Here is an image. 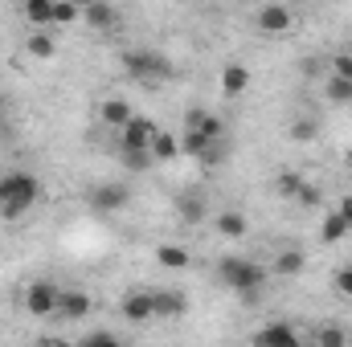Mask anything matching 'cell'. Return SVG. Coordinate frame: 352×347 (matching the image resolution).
<instances>
[{
  "mask_svg": "<svg viewBox=\"0 0 352 347\" xmlns=\"http://www.w3.org/2000/svg\"><path fill=\"white\" fill-rule=\"evenodd\" d=\"M217 282L221 286H230L242 302H258L263 298V286H266V270L258 265V261L250 258H238V254H230V258L217 261Z\"/></svg>",
  "mask_w": 352,
  "mask_h": 347,
  "instance_id": "1",
  "label": "cell"
},
{
  "mask_svg": "<svg viewBox=\"0 0 352 347\" xmlns=\"http://www.w3.org/2000/svg\"><path fill=\"white\" fill-rule=\"evenodd\" d=\"M41 200V180L33 172H8L0 176V217L16 221Z\"/></svg>",
  "mask_w": 352,
  "mask_h": 347,
  "instance_id": "2",
  "label": "cell"
},
{
  "mask_svg": "<svg viewBox=\"0 0 352 347\" xmlns=\"http://www.w3.org/2000/svg\"><path fill=\"white\" fill-rule=\"evenodd\" d=\"M123 66H127V74L135 78V82H144V86H164V82H173V62L164 58V53H156V49H127L123 53Z\"/></svg>",
  "mask_w": 352,
  "mask_h": 347,
  "instance_id": "3",
  "label": "cell"
},
{
  "mask_svg": "<svg viewBox=\"0 0 352 347\" xmlns=\"http://www.w3.org/2000/svg\"><path fill=\"white\" fill-rule=\"evenodd\" d=\"M58 302H62V290L54 286V282H29L25 286V311L33 315V319H50V315H58Z\"/></svg>",
  "mask_w": 352,
  "mask_h": 347,
  "instance_id": "4",
  "label": "cell"
},
{
  "mask_svg": "<svg viewBox=\"0 0 352 347\" xmlns=\"http://www.w3.org/2000/svg\"><path fill=\"white\" fill-rule=\"evenodd\" d=\"M156 119H148V115H131V123L119 131V139H123V152H152V139H156Z\"/></svg>",
  "mask_w": 352,
  "mask_h": 347,
  "instance_id": "5",
  "label": "cell"
},
{
  "mask_svg": "<svg viewBox=\"0 0 352 347\" xmlns=\"http://www.w3.org/2000/svg\"><path fill=\"white\" fill-rule=\"evenodd\" d=\"M254 25L263 29L266 37H287L291 25H295V12H291L287 4H263V8L254 12Z\"/></svg>",
  "mask_w": 352,
  "mask_h": 347,
  "instance_id": "6",
  "label": "cell"
},
{
  "mask_svg": "<svg viewBox=\"0 0 352 347\" xmlns=\"http://www.w3.org/2000/svg\"><path fill=\"white\" fill-rule=\"evenodd\" d=\"M131 200V188L127 184H94L90 188V204L98 208V213H115V208H123Z\"/></svg>",
  "mask_w": 352,
  "mask_h": 347,
  "instance_id": "7",
  "label": "cell"
},
{
  "mask_svg": "<svg viewBox=\"0 0 352 347\" xmlns=\"http://www.w3.org/2000/svg\"><path fill=\"white\" fill-rule=\"evenodd\" d=\"M123 319H127V323H152V319H156L152 290H127V294H123Z\"/></svg>",
  "mask_w": 352,
  "mask_h": 347,
  "instance_id": "8",
  "label": "cell"
},
{
  "mask_svg": "<svg viewBox=\"0 0 352 347\" xmlns=\"http://www.w3.org/2000/svg\"><path fill=\"white\" fill-rule=\"evenodd\" d=\"M254 347H303V339L295 335L291 323H266L254 335Z\"/></svg>",
  "mask_w": 352,
  "mask_h": 347,
  "instance_id": "9",
  "label": "cell"
},
{
  "mask_svg": "<svg viewBox=\"0 0 352 347\" xmlns=\"http://www.w3.org/2000/svg\"><path fill=\"white\" fill-rule=\"evenodd\" d=\"M152 302H156V319H180L188 311V298L180 290H168V286L152 290Z\"/></svg>",
  "mask_w": 352,
  "mask_h": 347,
  "instance_id": "10",
  "label": "cell"
},
{
  "mask_svg": "<svg viewBox=\"0 0 352 347\" xmlns=\"http://www.w3.org/2000/svg\"><path fill=\"white\" fill-rule=\"evenodd\" d=\"M246 90H250V66L230 62V66L221 70V94H226V98H238V94H246Z\"/></svg>",
  "mask_w": 352,
  "mask_h": 347,
  "instance_id": "11",
  "label": "cell"
},
{
  "mask_svg": "<svg viewBox=\"0 0 352 347\" xmlns=\"http://www.w3.org/2000/svg\"><path fill=\"white\" fill-rule=\"evenodd\" d=\"M58 315H62V319H70V323L87 319V315H90V294H87V290H62Z\"/></svg>",
  "mask_w": 352,
  "mask_h": 347,
  "instance_id": "12",
  "label": "cell"
},
{
  "mask_svg": "<svg viewBox=\"0 0 352 347\" xmlns=\"http://www.w3.org/2000/svg\"><path fill=\"white\" fill-rule=\"evenodd\" d=\"M82 21H87L94 33H111L119 25V12L111 4H82Z\"/></svg>",
  "mask_w": 352,
  "mask_h": 347,
  "instance_id": "13",
  "label": "cell"
},
{
  "mask_svg": "<svg viewBox=\"0 0 352 347\" xmlns=\"http://www.w3.org/2000/svg\"><path fill=\"white\" fill-rule=\"evenodd\" d=\"M21 12H25V21H29L37 33H50V29H54V0H29Z\"/></svg>",
  "mask_w": 352,
  "mask_h": 347,
  "instance_id": "14",
  "label": "cell"
},
{
  "mask_svg": "<svg viewBox=\"0 0 352 347\" xmlns=\"http://www.w3.org/2000/svg\"><path fill=\"white\" fill-rule=\"evenodd\" d=\"M98 115H102V123H107V127H111V131H123V127H127V123H131V115H135V110H131V106H127V102H123V98H107V102H102V110H98Z\"/></svg>",
  "mask_w": 352,
  "mask_h": 347,
  "instance_id": "15",
  "label": "cell"
},
{
  "mask_svg": "<svg viewBox=\"0 0 352 347\" xmlns=\"http://www.w3.org/2000/svg\"><path fill=\"white\" fill-rule=\"evenodd\" d=\"M176 217H180L184 225H201V221H205V200H201L197 192H180V196H176Z\"/></svg>",
  "mask_w": 352,
  "mask_h": 347,
  "instance_id": "16",
  "label": "cell"
},
{
  "mask_svg": "<svg viewBox=\"0 0 352 347\" xmlns=\"http://www.w3.org/2000/svg\"><path fill=\"white\" fill-rule=\"evenodd\" d=\"M213 229H217L221 237H230V241H238V237H246V229H250V221H246L242 213H234V208H230V213H221V217L213 221Z\"/></svg>",
  "mask_w": 352,
  "mask_h": 347,
  "instance_id": "17",
  "label": "cell"
},
{
  "mask_svg": "<svg viewBox=\"0 0 352 347\" xmlns=\"http://www.w3.org/2000/svg\"><path fill=\"white\" fill-rule=\"evenodd\" d=\"M176 156H180V139H176L173 131H156V139H152V160L164 164V160H176Z\"/></svg>",
  "mask_w": 352,
  "mask_h": 347,
  "instance_id": "18",
  "label": "cell"
},
{
  "mask_svg": "<svg viewBox=\"0 0 352 347\" xmlns=\"http://www.w3.org/2000/svg\"><path fill=\"white\" fill-rule=\"evenodd\" d=\"M303 265H307L303 250H283V254H274V274H278V278H295Z\"/></svg>",
  "mask_w": 352,
  "mask_h": 347,
  "instance_id": "19",
  "label": "cell"
},
{
  "mask_svg": "<svg viewBox=\"0 0 352 347\" xmlns=\"http://www.w3.org/2000/svg\"><path fill=\"white\" fill-rule=\"evenodd\" d=\"M349 233H352V229L340 221V213H336V208H332V213L324 217V225H320V241H324V246H336V241H340V237H349Z\"/></svg>",
  "mask_w": 352,
  "mask_h": 347,
  "instance_id": "20",
  "label": "cell"
},
{
  "mask_svg": "<svg viewBox=\"0 0 352 347\" xmlns=\"http://www.w3.org/2000/svg\"><path fill=\"white\" fill-rule=\"evenodd\" d=\"M316 347H349V331L340 323H320L316 327Z\"/></svg>",
  "mask_w": 352,
  "mask_h": 347,
  "instance_id": "21",
  "label": "cell"
},
{
  "mask_svg": "<svg viewBox=\"0 0 352 347\" xmlns=\"http://www.w3.org/2000/svg\"><path fill=\"white\" fill-rule=\"evenodd\" d=\"M25 49H29L33 58H41V62H50V58L58 53V41H54V33H29V41H25Z\"/></svg>",
  "mask_w": 352,
  "mask_h": 347,
  "instance_id": "22",
  "label": "cell"
},
{
  "mask_svg": "<svg viewBox=\"0 0 352 347\" xmlns=\"http://www.w3.org/2000/svg\"><path fill=\"white\" fill-rule=\"evenodd\" d=\"M156 261H160V265H168V270H184V265H188V250H184V246H160V250H156Z\"/></svg>",
  "mask_w": 352,
  "mask_h": 347,
  "instance_id": "23",
  "label": "cell"
},
{
  "mask_svg": "<svg viewBox=\"0 0 352 347\" xmlns=\"http://www.w3.org/2000/svg\"><path fill=\"white\" fill-rule=\"evenodd\" d=\"M74 21H82V4L54 0V29H58V25H74Z\"/></svg>",
  "mask_w": 352,
  "mask_h": 347,
  "instance_id": "24",
  "label": "cell"
},
{
  "mask_svg": "<svg viewBox=\"0 0 352 347\" xmlns=\"http://www.w3.org/2000/svg\"><path fill=\"white\" fill-rule=\"evenodd\" d=\"M328 98H332L336 106H349V102H352V82L332 74V78H328Z\"/></svg>",
  "mask_w": 352,
  "mask_h": 347,
  "instance_id": "25",
  "label": "cell"
},
{
  "mask_svg": "<svg viewBox=\"0 0 352 347\" xmlns=\"http://www.w3.org/2000/svg\"><path fill=\"white\" fill-rule=\"evenodd\" d=\"M226 156H230V139H213V143L205 147V156H201V164H205V168H217V164H221Z\"/></svg>",
  "mask_w": 352,
  "mask_h": 347,
  "instance_id": "26",
  "label": "cell"
},
{
  "mask_svg": "<svg viewBox=\"0 0 352 347\" xmlns=\"http://www.w3.org/2000/svg\"><path fill=\"white\" fill-rule=\"evenodd\" d=\"M299 188H303V176H295V172H287V176H278V180H274V192H278V196H287V200H295V196H299Z\"/></svg>",
  "mask_w": 352,
  "mask_h": 347,
  "instance_id": "27",
  "label": "cell"
},
{
  "mask_svg": "<svg viewBox=\"0 0 352 347\" xmlns=\"http://www.w3.org/2000/svg\"><path fill=\"white\" fill-rule=\"evenodd\" d=\"M316 135H320V127H316L311 119H295V123H291V139H295V143H311Z\"/></svg>",
  "mask_w": 352,
  "mask_h": 347,
  "instance_id": "28",
  "label": "cell"
},
{
  "mask_svg": "<svg viewBox=\"0 0 352 347\" xmlns=\"http://www.w3.org/2000/svg\"><path fill=\"white\" fill-rule=\"evenodd\" d=\"M295 204H303V208H320V204H324V192H320V184H307V180H303V188H299Z\"/></svg>",
  "mask_w": 352,
  "mask_h": 347,
  "instance_id": "29",
  "label": "cell"
},
{
  "mask_svg": "<svg viewBox=\"0 0 352 347\" xmlns=\"http://www.w3.org/2000/svg\"><path fill=\"white\" fill-rule=\"evenodd\" d=\"M156 160H152V152H123V168H131V172H148Z\"/></svg>",
  "mask_w": 352,
  "mask_h": 347,
  "instance_id": "30",
  "label": "cell"
},
{
  "mask_svg": "<svg viewBox=\"0 0 352 347\" xmlns=\"http://www.w3.org/2000/svg\"><path fill=\"white\" fill-rule=\"evenodd\" d=\"M78 347H127V344H119L111 331H94V335H87V339H82Z\"/></svg>",
  "mask_w": 352,
  "mask_h": 347,
  "instance_id": "31",
  "label": "cell"
},
{
  "mask_svg": "<svg viewBox=\"0 0 352 347\" xmlns=\"http://www.w3.org/2000/svg\"><path fill=\"white\" fill-rule=\"evenodd\" d=\"M209 119V110H201V106H192L188 115H184V135H197L201 131V123Z\"/></svg>",
  "mask_w": 352,
  "mask_h": 347,
  "instance_id": "32",
  "label": "cell"
},
{
  "mask_svg": "<svg viewBox=\"0 0 352 347\" xmlns=\"http://www.w3.org/2000/svg\"><path fill=\"white\" fill-rule=\"evenodd\" d=\"M332 74H336V78H349V82H352V53H336Z\"/></svg>",
  "mask_w": 352,
  "mask_h": 347,
  "instance_id": "33",
  "label": "cell"
},
{
  "mask_svg": "<svg viewBox=\"0 0 352 347\" xmlns=\"http://www.w3.org/2000/svg\"><path fill=\"white\" fill-rule=\"evenodd\" d=\"M336 290H340L344 298H352V265H344V270L336 274Z\"/></svg>",
  "mask_w": 352,
  "mask_h": 347,
  "instance_id": "34",
  "label": "cell"
},
{
  "mask_svg": "<svg viewBox=\"0 0 352 347\" xmlns=\"http://www.w3.org/2000/svg\"><path fill=\"white\" fill-rule=\"evenodd\" d=\"M336 213H340V221L352 229V196H340V204H336Z\"/></svg>",
  "mask_w": 352,
  "mask_h": 347,
  "instance_id": "35",
  "label": "cell"
},
{
  "mask_svg": "<svg viewBox=\"0 0 352 347\" xmlns=\"http://www.w3.org/2000/svg\"><path fill=\"white\" fill-rule=\"evenodd\" d=\"M8 131H12V119H8V115L0 110V135H8Z\"/></svg>",
  "mask_w": 352,
  "mask_h": 347,
  "instance_id": "36",
  "label": "cell"
},
{
  "mask_svg": "<svg viewBox=\"0 0 352 347\" xmlns=\"http://www.w3.org/2000/svg\"><path fill=\"white\" fill-rule=\"evenodd\" d=\"M349 164H352V152H349Z\"/></svg>",
  "mask_w": 352,
  "mask_h": 347,
  "instance_id": "37",
  "label": "cell"
}]
</instances>
